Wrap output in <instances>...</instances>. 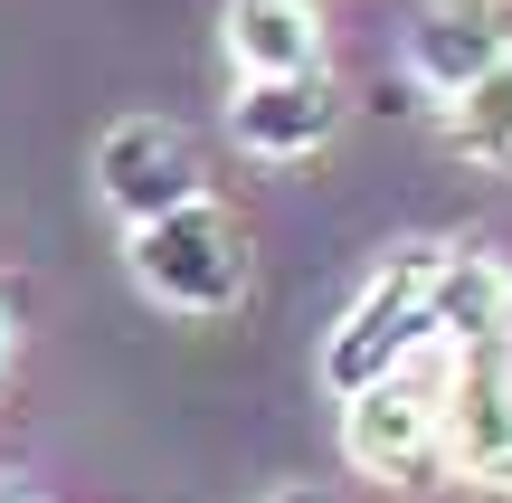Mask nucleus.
I'll list each match as a JSON object with an SVG mask.
<instances>
[{
    "instance_id": "nucleus-1",
    "label": "nucleus",
    "mask_w": 512,
    "mask_h": 503,
    "mask_svg": "<svg viewBox=\"0 0 512 503\" xmlns=\"http://www.w3.org/2000/svg\"><path fill=\"white\" fill-rule=\"evenodd\" d=\"M418 361H437V247H389L323 342V390L361 399Z\"/></svg>"
},
{
    "instance_id": "nucleus-2",
    "label": "nucleus",
    "mask_w": 512,
    "mask_h": 503,
    "mask_svg": "<svg viewBox=\"0 0 512 503\" xmlns=\"http://www.w3.org/2000/svg\"><path fill=\"white\" fill-rule=\"evenodd\" d=\"M124 257H133V285L162 314H238L247 304V238L219 200H190L181 219L133 228Z\"/></svg>"
},
{
    "instance_id": "nucleus-3",
    "label": "nucleus",
    "mask_w": 512,
    "mask_h": 503,
    "mask_svg": "<svg viewBox=\"0 0 512 503\" xmlns=\"http://www.w3.org/2000/svg\"><path fill=\"white\" fill-rule=\"evenodd\" d=\"M437 371H446V361H418V371H399V380H380V390L342 399V456H351V475H370V485H389V494H418V485L446 475Z\"/></svg>"
},
{
    "instance_id": "nucleus-4",
    "label": "nucleus",
    "mask_w": 512,
    "mask_h": 503,
    "mask_svg": "<svg viewBox=\"0 0 512 503\" xmlns=\"http://www.w3.org/2000/svg\"><path fill=\"white\" fill-rule=\"evenodd\" d=\"M200 181H209L200 143H190L171 114H124V124L95 143V190H105V209L124 219V238L152 228V219H181L190 200H209Z\"/></svg>"
},
{
    "instance_id": "nucleus-5",
    "label": "nucleus",
    "mask_w": 512,
    "mask_h": 503,
    "mask_svg": "<svg viewBox=\"0 0 512 503\" xmlns=\"http://www.w3.org/2000/svg\"><path fill=\"white\" fill-rule=\"evenodd\" d=\"M437 409H446V475L512 485V333L475 342V352H446Z\"/></svg>"
},
{
    "instance_id": "nucleus-6",
    "label": "nucleus",
    "mask_w": 512,
    "mask_h": 503,
    "mask_svg": "<svg viewBox=\"0 0 512 503\" xmlns=\"http://www.w3.org/2000/svg\"><path fill=\"white\" fill-rule=\"evenodd\" d=\"M342 133V86L332 76H256L228 95V143L247 162H313Z\"/></svg>"
},
{
    "instance_id": "nucleus-7",
    "label": "nucleus",
    "mask_w": 512,
    "mask_h": 503,
    "mask_svg": "<svg viewBox=\"0 0 512 503\" xmlns=\"http://www.w3.org/2000/svg\"><path fill=\"white\" fill-rule=\"evenodd\" d=\"M512 57V29L494 0H427L418 19H408V76H418L437 105H456L465 86H484Z\"/></svg>"
},
{
    "instance_id": "nucleus-8",
    "label": "nucleus",
    "mask_w": 512,
    "mask_h": 503,
    "mask_svg": "<svg viewBox=\"0 0 512 503\" xmlns=\"http://www.w3.org/2000/svg\"><path fill=\"white\" fill-rule=\"evenodd\" d=\"M219 38H228L238 86H256V76H323V10L313 0H228Z\"/></svg>"
},
{
    "instance_id": "nucleus-9",
    "label": "nucleus",
    "mask_w": 512,
    "mask_h": 503,
    "mask_svg": "<svg viewBox=\"0 0 512 503\" xmlns=\"http://www.w3.org/2000/svg\"><path fill=\"white\" fill-rule=\"evenodd\" d=\"M512 333V266L494 247H437V361Z\"/></svg>"
},
{
    "instance_id": "nucleus-10",
    "label": "nucleus",
    "mask_w": 512,
    "mask_h": 503,
    "mask_svg": "<svg viewBox=\"0 0 512 503\" xmlns=\"http://www.w3.org/2000/svg\"><path fill=\"white\" fill-rule=\"evenodd\" d=\"M446 143H456L465 162H484V171H512V57L446 105Z\"/></svg>"
},
{
    "instance_id": "nucleus-11",
    "label": "nucleus",
    "mask_w": 512,
    "mask_h": 503,
    "mask_svg": "<svg viewBox=\"0 0 512 503\" xmlns=\"http://www.w3.org/2000/svg\"><path fill=\"white\" fill-rule=\"evenodd\" d=\"M266 503H332V494H313V485H275Z\"/></svg>"
},
{
    "instance_id": "nucleus-12",
    "label": "nucleus",
    "mask_w": 512,
    "mask_h": 503,
    "mask_svg": "<svg viewBox=\"0 0 512 503\" xmlns=\"http://www.w3.org/2000/svg\"><path fill=\"white\" fill-rule=\"evenodd\" d=\"M0 503H38V494H29V485H10V475H0Z\"/></svg>"
},
{
    "instance_id": "nucleus-13",
    "label": "nucleus",
    "mask_w": 512,
    "mask_h": 503,
    "mask_svg": "<svg viewBox=\"0 0 512 503\" xmlns=\"http://www.w3.org/2000/svg\"><path fill=\"white\" fill-rule=\"evenodd\" d=\"M0 371H10V304H0Z\"/></svg>"
}]
</instances>
